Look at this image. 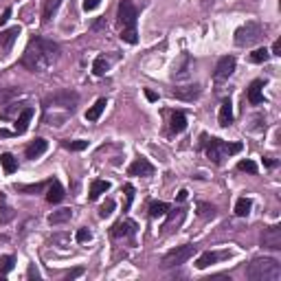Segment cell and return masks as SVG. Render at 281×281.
Returning a JSON list of instances; mask_svg holds the SVG:
<instances>
[{
	"label": "cell",
	"instance_id": "obj_1",
	"mask_svg": "<svg viewBox=\"0 0 281 281\" xmlns=\"http://www.w3.org/2000/svg\"><path fill=\"white\" fill-rule=\"evenodd\" d=\"M57 60H60V44H55L53 40L42 38V35H33L22 53L20 64L31 73H44Z\"/></svg>",
	"mask_w": 281,
	"mask_h": 281
},
{
	"label": "cell",
	"instance_id": "obj_2",
	"mask_svg": "<svg viewBox=\"0 0 281 281\" xmlns=\"http://www.w3.org/2000/svg\"><path fill=\"white\" fill-rule=\"evenodd\" d=\"M77 101L79 94L75 90H60L55 94H49V97L42 101V110H44V123L49 125H60L66 123V119L77 110Z\"/></svg>",
	"mask_w": 281,
	"mask_h": 281
},
{
	"label": "cell",
	"instance_id": "obj_3",
	"mask_svg": "<svg viewBox=\"0 0 281 281\" xmlns=\"http://www.w3.org/2000/svg\"><path fill=\"white\" fill-rule=\"evenodd\" d=\"M246 277L251 281H279L281 264L275 257H255L248 264Z\"/></svg>",
	"mask_w": 281,
	"mask_h": 281
},
{
	"label": "cell",
	"instance_id": "obj_4",
	"mask_svg": "<svg viewBox=\"0 0 281 281\" xmlns=\"http://www.w3.org/2000/svg\"><path fill=\"white\" fill-rule=\"evenodd\" d=\"M136 20H139V11L130 0H121L119 2V22H121V40L128 44H136L139 42V31H136Z\"/></svg>",
	"mask_w": 281,
	"mask_h": 281
},
{
	"label": "cell",
	"instance_id": "obj_5",
	"mask_svg": "<svg viewBox=\"0 0 281 281\" xmlns=\"http://www.w3.org/2000/svg\"><path fill=\"white\" fill-rule=\"evenodd\" d=\"M204 141H206V156L215 165H222L224 158H229L231 154L242 152V143H226L222 139H204Z\"/></svg>",
	"mask_w": 281,
	"mask_h": 281
},
{
	"label": "cell",
	"instance_id": "obj_6",
	"mask_svg": "<svg viewBox=\"0 0 281 281\" xmlns=\"http://www.w3.org/2000/svg\"><path fill=\"white\" fill-rule=\"evenodd\" d=\"M262 40H264V26L259 22H246L235 31V44L242 46V49L257 44V42H262Z\"/></svg>",
	"mask_w": 281,
	"mask_h": 281
},
{
	"label": "cell",
	"instance_id": "obj_7",
	"mask_svg": "<svg viewBox=\"0 0 281 281\" xmlns=\"http://www.w3.org/2000/svg\"><path fill=\"white\" fill-rule=\"evenodd\" d=\"M195 253V246L191 244H183V246H176L163 257V268H176V266H183L189 257Z\"/></svg>",
	"mask_w": 281,
	"mask_h": 281
},
{
	"label": "cell",
	"instance_id": "obj_8",
	"mask_svg": "<svg viewBox=\"0 0 281 281\" xmlns=\"http://www.w3.org/2000/svg\"><path fill=\"white\" fill-rule=\"evenodd\" d=\"M262 246L270 251H281V226L273 224L262 231Z\"/></svg>",
	"mask_w": 281,
	"mask_h": 281
},
{
	"label": "cell",
	"instance_id": "obj_9",
	"mask_svg": "<svg viewBox=\"0 0 281 281\" xmlns=\"http://www.w3.org/2000/svg\"><path fill=\"white\" fill-rule=\"evenodd\" d=\"M112 237L114 240H134V235H136V222H132V220H119L116 224L112 226Z\"/></svg>",
	"mask_w": 281,
	"mask_h": 281
},
{
	"label": "cell",
	"instance_id": "obj_10",
	"mask_svg": "<svg viewBox=\"0 0 281 281\" xmlns=\"http://www.w3.org/2000/svg\"><path fill=\"white\" fill-rule=\"evenodd\" d=\"M235 57L233 55H224V57H220V62H217V66H215V73H213V77H215V82H224V79H229L233 75V71H235Z\"/></svg>",
	"mask_w": 281,
	"mask_h": 281
},
{
	"label": "cell",
	"instance_id": "obj_11",
	"mask_svg": "<svg viewBox=\"0 0 281 281\" xmlns=\"http://www.w3.org/2000/svg\"><path fill=\"white\" fill-rule=\"evenodd\" d=\"M172 94L183 101H193L200 97V84H187V86H176L172 90Z\"/></svg>",
	"mask_w": 281,
	"mask_h": 281
},
{
	"label": "cell",
	"instance_id": "obj_12",
	"mask_svg": "<svg viewBox=\"0 0 281 281\" xmlns=\"http://www.w3.org/2000/svg\"><path fill=\"white\" fill-rule=\"evenodd\" d=\"M128 174L130 176H152L154 165L147 161L145 156H139V158H134V163L128 167Z\"/></svg>",
	"mask_w": 281,
	"mask_h": 281
},
{
	"label": "cell",
	"instance_id": "obj_13",
	"mask_svg": "<svg viewBox=\"0 0 281 281\" xmlns=\"http://www.w3.org/2000/svg\"><path fill=\"white\" fill-rule=\"evenodd\" d=\"M226 257H231V253H229V251H224V253H213V251H204L202 255H200L198 259H195V268L204 270V268H209L211 264L220 262V259H226Z\"/></svg>",
	"mask_w": 281,
	"mask_h": 281
},
{
	"label": "cell",
	"instance_id": "obj_14",
	"mask_svg": "<svg viewBox=\"0 0 281 281\" xmlns=\"http://www.w3.org/2000/svg\"><path fill=\"white\" fill-rule=\"evenodd\" d=\"M46 150H49V141L42 139V136H38L35 141H31L29 145H26L24 154H26V158H29V161H35V158H40Z\"/></svg>",
	"mask_w": 281,
	"mask_h": 281
},
{
	"label": "cell",
	"instance_id": "obj_15",
	"mask_svg": "<svg viewBox=\"0 0 281 281\" xmlns=\"http://www.w3.org/2000/svg\"><path fill=\"white\" fill-rule=\"evenodd\" d=\"M189 73H191V57H189L187 53H183V57L174 64V79L183 82V79L189 77Z\"/></svg>",
	"mask_w": 281,
	"mask_h": 281
},
{
	"label": "cell",
	"instance_id": "obj_16",
	"mask_svg": "<svg viewBox=\"0 0 281 281\" xmlns=\"http://www.w3.org/2000/svg\"><path fill=\"white\" fill-rule=\"evenodd\" d=\"M167 222L163 224V233H172L174 229H178L180 224H183V220H185V209L183 206H178V209H174V211H167Z\"/></svg>",
	"mask_w": 281,
	"mask_h": 281
},
{
	"label": "cell",
	"instance_id": "obj_17",
	"mask_svg": "<svg viewBox=\"0 0 281 281\" xmlns=\"http://www.w3.org/2000/svg\"><path fill=\"white\" fill-rule=\"evenodd\" d=\"M31 119H33V108H31V105H26L22 112L18 114V119H15V123H13V132H15V134H24V132L29 130Z\"/></svg>",
	"mask_w": 281,
	"mask_h": 281
},
{
	"label": "cell",
	"instance_id": "obj_18",
	"mask_svg": "<svg viewBox=\"0 0 281 281\" xmlns=\"http://www.w3.org/2000/svg\"><path fill=\"white\" fill-rule=\"evenodd\" d=\"M64 187H62V183L57 178H51L49 183V193H46V200H49L51 204H60L62 200H64Z\"/></svg>",
	"mask_w": 281,
	"mask_h": 281
},
{
	"label": "cell",
	"instance_id": "obj_19",
	"mask_svg": "<svg viewBox=\"0 0 281 281\" xmlns=\"http://www.w3.org/2000/svg\"><path fill=\"white\" fill-rule=\"evenodd\" d=\"M20 26L15 24L11 26V29H7V31H0V49H4V51H9L13 46V42L18 40V35H20Z\"/></svg>",
	"mask_w": 281,
	"mask_h": 281
},
{
	"label": "cell",
	"instance_id": "obj_20",
	"mask_svg": "<svg viewBox=\"0 0 281 281\" xmlns=\"http://www.w3.org/2000/svg\"><path fill=\"white\" fill-rule=\"evenodd\" d=\"M217 123L222 125V128H229L233 123V103L231 99H224L220 105V114H217Z\"/></svg>",
	"mask_w": 281,
	"mask_h": 281
},
{
	"label": "cell",
	"instance_id": "obj_21",
	"mask_svg": "<svg viewBox=\"0 0 281 281\" xmlns=\"http://www.w3.org/2000/svg\"><path fill=\"white\" fill-rule=\"evenodd\" d=\"M248 101L253 105L264 103V82L262 79H255V82L248 86Z\"/></svg>",
	"mask_w": 281,
	"mask_h": 281
},
{
	"label": "cell",
	"instance_id": "obj_22",
	"mask_svg": "<svg viewBox=\"0 0 281 281\" xmlns=\"http://www.w3.org/2000/svg\"><path fill=\"white\" fill-rule=\"evenodd\" d=\"M110 189V183L108 180H93V183H90V191H88V200L90 202H94V200L99 198V195L101 193H105Z\"/></svg>",
	"mask_w": 281,
	"mask_h": 281
},
{
	"label": "cell",
	"instance_id": "obj_23",
	"mask_svg": "<svg viewBox=\"0 0 281 281\" xmlns=\"http://www.w3.org/2000/svg\"><path fill=\"white\" fill-rule=\"evenodd\" d=\"M169 128H172L174 134H180V132L187 130V116H185V112H180V110L172 112V121H169Z\"/></svg>",
	"mask_w": 281,
	"mask_h": 281
},
{
	"label": "cell",
	"instance_id": "obj_24",
	"mask_svg": "<svg viewBox=\"0 0 281 281\" xmlns=\"http://www.w3.org/2000/svg\"><path fill=\"white\" fill-rule=\"evenodd\" d=\"M49 183L51 180H46V183H35V185H13V189L15 191H20V193H26V195H35V193H40L44 187H49Z\"/></svg>",
	"mask_w": 281,
	"mask_h": 281
},
{
	"label": "cell",
	"instance_id": "obj_25",
	"mask_svg": "<svg viewBox=\"0 0 281 281\" xmlns=\"http://www.w3.org/2000/svg\"><path fill=\"white\" fill-rule=\"evenodd\" d=\"M105 105H108V101H105V97L97 99V101H94V105H93V108H88V112H86V119H88V121H99V116H101V112L105 110Z\"/></svg>",
	"mask_w": 281,
	"mask_h": 281
},
{
	"label": "cell",
	"instance_id": "obj_26",
	"mask_svg": "<svg viewBox=\"0 0 281 281\" xmlns=\"http://www.w3.org/2000/svg\"><path fill=\"white\" fill-rule=\"evenodd\" d=\"M73 217V211L71 209H60V211H53V213L49 215V224L57 226V224H64V222H68Z\"/></svg>",
	"mask_w": 281,
	"mask_h": 281
},
{
	"label": "cell",
	"instance_id": "obj_27",
	"mask_svg": "<svg viewBox=\"0 0 281 281\" xmlns=\"http://www.w3.org/2000/svg\"><path fill=\"white\" fill-rule=\"evenodd\" d=\"M60 4H62V0H46L44 9H42V22H49L57 9H60Z\"/></svg>",
	"mask_w": 281,
	"mask_h": 281
},
{
	"label": "cell",
	"instance_id": "obj_28",
	"mask_svg": "<svg viewBox=\"0 0 281 281\" xmlns=\"http://www.w3.org/2000/svg\"><path fill=\"white\" fill-rule=\"evenodd\" d=\"M0 165H2L4 174H13L15 169H18V161L13 158V154L4 152V154H0Z\"/></svg>",
	"mask_w": 281,
	"mask_h": 281
},
{
	"label": "cell",
	"instance_id": "obj_29",
	"mask_svg": "<svg viewBox=\"0 0 281 281\" xmlns=\"http://www.w3.org/2000/svg\"><path fill=\"white\" fill-rule=\"evenodd\" d=\"M198 215L202 217V220H213L217 215V209L209 202H198Z\"/></svg>",
	"mask_w": 281,
	"mask_h": 281
},
{
	"label": "cell",
	"instance_id": "obj_30",
	"mask_svg": "<svg viewBox=\"0 0 281 281\" xmlns=\"http://www.w3.org/2000/svg\"><path fill=\"white\" fill-rule=\"evenodd\" d=\"M11 220H13V209L7 204L4 195H0V222L7 224V222H11Z\"/></svg>",
	"mask_w": 281,
	"mask_h": 281
},
{
	"label": "cell",
	"instance_id": "obj_31",
	"mask_svg": "<svg viewBox=\"0 0 281 281\" xmlns=\"http://www.w3.org/2000/svg\"><path fill=\"white\" fill-rule=\"evenodd\" d=\"M251 206H253L251 198H240V200H237V202H235V215L246 217L248 213H251Z\"/></svg>",
	"mask_w": 281,
	"mask_h": 281
},
{
	"label": "cell",
	"instance_id": "obj_32",
	"mask_svg": "<svg viewBox=\"0 0 281 281\" xmlns=\"http://www.w3.org/2000/svg\"><path fill=\"white\" fill-rule=\"evenodd\" d=\"M270 60V51L264 46V49H255L251 53V62L253 64H266V62Z\"/></svg>",
	"mask_w": 281,
	"mask_h": 281
},
{
	"label": "cell",
	"instance_id": "obj_33",
	"mask_svg": "<svg viewBox=\"0 0 281 281\" xmlns=\"http://www.w3.org/2000/svg\"><path fill=\"white\" fill-rule=\"evenodd\" d=\"M108 68H110V62L101 55V57H97V60H94V64H93V73H94L97 77H103L105 73H108Z\"/></svg>",
	"mask_w": 281,
	"mask_h": 281
},
{
	"label": "cell",
	"instance_id": "obj_34",
	"mask_svg": "<svg viewBox=\"0 0 281 281\" xmlns=\"http://www.w3.org/2000/svg\"><path fill=\"white\" fill-rule=\"evenodd\" d=\"M167 211H169V204L167 202H152L150 204V217H163V215H167Z\"/></svg>",
	"mask_w": 281,
	"mask_h": 281
},
{
	"label": "cell",
	"instance_id": "obj_35",
	"mask_svg": "<svg viewBox=\"0 0 281 281\" xmlns=\"http://www.w3.org/2000/svg\"><path fill=\"white\" fill-rule=\"evenodd\" d=\"M15 266V257L13 255H2L0 257V275H9Z\"/></svg>",
	"mask_w": 281,
	"mask_h": 281
},
{
	"label": "cell",
	"instance_id": "obj_36",
	"mask_svg": "<svg viewBox=\"0 0 281 281\" xmlns=\"http://www.w3.org/2000/svg\"><path fill=\"white\" fill-rule=\"evenodd\" d=\"M62 145H64L66 150H71V152H82V150H86L88 147V141H64Z\"/></svg>",
	"mask_w": 281,
	"mask_h": 281
},
{
	"label": "cell",
	"instance_id": "obj_37",
	"mask_svg": "<svg viewBox=\"0 0 281 281\" xmlns=\"http://www.w3.org/2000/svg\"><path fill=\"white\" fill-rule=\"evenodd\" d=\"M112 211H114V200L108 198L101 204V209H99V217H110V215H112Z\"/></svg>",
	"mask_w": 281,
	"mask_h": 281
},
{
	"label": "cell",
	"instance_id": "obj_38",
	"mask_svg": "<svg viewBox=\"0 0 281 281\" xmlns=\"http://www.w3.org/2000/svg\"><path fill=\"white\" fill-rule=\"evenodd\" d=\"M240 172H248V174H257V163L255 161H240L237 163Z\"/></svg>",
	"mask_w": 281,
	"mask_h": 281
},
{
	"label": "cell",
	"instance_id": "obj_39",
	"mask_svg": "<svg viewBox=\"0 0 281 281\" xmlns=\"http://www.w3.org/2000/svg\"><path fill=\"white\" fill-rule=\"evenodd\" d=\"M75 240H77L79 244L90 242V240H93V231H90V229H79V231L75 233Z\"/></svg>",
	"mask_w": 281,
	"mask_h": 281
},
{
	"label": "cell",
	"instance_id": "obj_40",
	"mask_svg": "<svg viewBox=\"0 0 281 281\" xmlns=\"http://www.w3.org/2000/svg\"><path fill=\"white\" fill-rule=\"evenodd\" d=\"M123 191H125V206H123V211H130L132 200H134V187H132V185H125Z\"/></svg>",
	"mask_w": 281,
	"mask_h": 281
},
{
	"label": "cell",
	"instance_id": "obj_41",
	"mask_svg": "<svg viewBox=\"0 0 281 281\" xmlns=\"http://www.w3.org/2000/svg\"><path fill=\"white\" fill-rule=\"evenodd\" d=\"M99 4H101V0H84V9L86 11H94Z\"/></svg>",
	"mask_w": 281,
	"mask_h": 281
},
{
	"label": "cell",
	"instance_id": "obj_42",
	"mask_svg": "<svg viewBox=\"0 0 281 281\" xmlns=\"http://www.w3.org/2000/svg\"><path fill=\"white\" fill-rule=\"evenodd\" d=\"M79 275H84V268H82V266H79V268H73L71 273H66V281L75 279V277H79Z\"/></svg>",
	"mask_w": 281,
	"mask_h": 281
},
{
	"label": "cell",
	"instance_id": "obj_43",
	"mask_svg": "<svg viewBox=\"0 0 281 281\" xmlns=\"http://www.w3.org/2000/svg\"><path fill=\"white\" fill-rule=\"evenodd\" d=\"M9 18H11V7H7V9H4V13L0 15V26L7 24V20H9Z\"/></svg>",
	"mask_w": 281,
	"mask_h": 281
},
{
	"label": "cell",
	"instance_id": "obj_44",
	"mask_svg": "<svg viewBox=\"0 0 281 281\" xmlns=\"http://www.w3.org/2000/svg\"><path fill=\"white\" fill-rule=\"evenodd\" d=\"M270 55H281V40H275V44H273V51H270Z\"/></svg>",
	"mask_w": 281,
	"mask_h": 281
},
{
	"label": "cell",
	"instance_id": "obj_45",
	"mask_svg": "<svg viewBox=\"0 0 281 281\" xmlns=\"http://www.w3.org/2000/svg\"><path fill=\"white\" fill-rule=\"evenodd\" d=\"M29 279H40V273H38V268H35L33 264L29 266Z\"/></svg>",
	"mask_w": 281,
	"mask_h": 281
},
{
	"label": "cell",
	"instance_id": "obj_46",
	"mask_svg": "<svg viewBox=\"0 0 281 281\" xmlns=\"http://www.w3.org/2000/svg\"><path fill=\"white\" fill-rule=\"evenodd\" d=\"M145 97L150 99V101H158V94H156V93H152V90H145Z\"/></svg>",
	"mask_w": 281,
	"mask_h": 281
},
{
	"label": "cell",
	"instance_id": "obj_47",
	"mask_svg": "<svg viewBox=\"0 0 281 281\" xmlns=\"http://www.w3.org/2000/svg\"><path fill=\"white\" fill-rule=\"evenodd\" d=\"M11 134H15V132H9V130H2V128H0V139H7V136H11Z\"/></svg>",
	"mask_w": 281,
	"mask_h": 281
},
{
	"label": "cell",
	"instance_id": "obj_48",
	"mask_svg": "<svg viewBox=\"0 0 281 281\" xmlns=\"http://www.w3.org/2000/svg\"><path fill=\"white\" fill-rule=\"evenodd\" d=\"M187 189H180V193H178V200H180V202H183V200H187Z\"/></svg>",
	"mask_w": 281,
	"mask_h": 281
}]
</instances>
